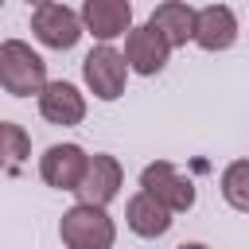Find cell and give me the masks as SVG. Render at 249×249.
<instances>
[{
    "label": "cell",
    "mask_w": 249,
    "mask_h": 249,
    "mask_svg": "<svg viewBox=\"0 0 249 249\" xmlns=\"http://www.w3.org/2000/svg\"><path fill=\"white\" fill-rule=\"evenodd\" d=\"M47 62L39 51H31V43L23 39H4L0 43V89L12 97H39V89L47 86Z\"/></svg>",
    "instance_id": "6da1fadb"
},
{
    "label": "cell",
    "mask_w": 249,
    "mask_h": 249,
    "mask_svg": "<svg viewBox=\"0 0 249 249\" xmlns=\"http://www.w3.org/2000/svg\"><path fill=\"white\" fill-rule=\"evenodd\" d=\"M58 237H62L66 249H113L117 226H113L109 210L74 202V206L62 214V222H58Z\"/></svg>",
    "instance_id": "7a4b0ae2"
},
{
    "label": "cell",
    "mask_w": 249,
    "mask_h": 249,
    "mask_svg": "<svg viewBox=\"0 0 249 249\" xmlns=\"http://www.w3.org/2000/svg\"><path fill=\"white\" fill-rule=\"evenodd\" d=\"M140 191L148 198H156L163 210H171V214H187L195 206V183L167 160H156V163H148L140 171Z\"/></svg>",
    "instance_id": "3957f363"
},
{
    "label": "cell",
    "mask_w": 249,
    "mask_h": 249,
    "mask_svg": "<svg viewBox=\"0 0 249 249\" xmlns=\"http://www.w3.org/2000/svg\"><path fill=\"white\" fill-rule=\"evenodd\" d=\"M31 31H35V39H39L43 47H51V51H70V47H78V39L86 35L78 12H74L70 4H58V0H43V4L31 8Z\"/></svg>",
    "instance_id": "277c9868"
},
{
    "label": "cell",
    "mask_w": 249,
    "mask_h": 249,
    "mask_svg": "<svg viewBox=\"0 0 249 249\" xmlns=\"http://www.w3.org/2000/svg\"><path fill=\"white\" fill-rule=\"evenodd\" d=\"M82 78L89 86V93L97 101H117L124 93V82H128V62L117 47H105L97 43L86 58H82Z\"/></svg>",
    "instance_id": "5b68a950"
},
{
    "label": "cell",
    "mask_w": 249,
    "mask_h": 249,
    "mask_svg": "<svg viewBox=\"0 0 249 249\" xmlns=\"http://www.w3.org/2000/svg\"><path fill=\"white\" fill-rule=\"evenodd\" d=\"M121 183H124V171H121V160L109 156V152H93L89 163H86V175L78 183V202L86 206H109L117 195H121Z\"/></svg>",
    "instance_id": "8992f818"
},
{
    "label": "cell",
    "mask_w": 249,
    "mask_h": 249,
    "mask_svg": "<svg viewBox=\"0 0 249 249\" xmlns=\"http://www.w3.org/2000/svg\"><path fill=\"white\" fill-rule=\"evenodd\" d=\"M78 19H82V31H89L97 43L113 47V39L132 31V4L128 0H86Z\"/></svg>",
    "instance_id": "52a82bcc"
},
{
    "label": "cell",
    "mask_w": 249,
    "mask_h": 249,
    "mask_svg": "<svg viewBox=\"0 0 249 249\" xmlns=\"http://www.w3.org/2000/svg\"><path fill=\"white\" fill-rule=\"evenodd\" d=\"M86 163H89V152L82 144H51L39 156V175L54 191H78V183L86 175Z\"/></svg>",
    "instance_id": "ba28073f"
},
{
    "label": "cell",
    "mask_w": 249,
    "mask_h": 249,
    "mask_svg": "<svg viewBox=\"0 0 249 249\" xmlns=\"http://www.w3.org/2000/svg\"><path fill=\"white\" fill-rule=\"evenodd\" d=\"M39 117L47 124H58V128H74L86 121V93L74 86V82H47L39 89Z\"/></svg>",
    "instance_id": "9c48e42d"
},
{
    "label": "cell",
    "mask_w": 249,
    "mask_h": 249,
    "mask_svg": "<svg viewBox=\"0 0 249 249\" xmlns=\"http://www.w3.org/2000/svg\"><path fill=\"white\" fill-rule=\"evenodd\" d=\"M167 54H171V47L163 43V35L156 31V27H148V23H132V31L124 35V62H128V70H136V74H144V78H152V74H160L163 66H167Z\"/></svg>",
    "instance_id": "30bf717a"
},
{
    "label": "cell",
    "mask_w": 249,
    "mask_h": 249,
    "mask_svg": "<svg viewBox=\"0 0 249 249\" xmlns=\"http://www.w3.org/2000/svg\"><path fill=\"white\" fill-rule=\"evenodd\" d=\"M237 39V16L230 4L195 8V43L202 51H230Z\"/></svg>",
    "instance_id": "8fae6325"
},
{
    "label": "cell",
    "mask_w": 249,
    "mask_h": 249,
    "mask_svg": "<svg viewBox=\"0 0 249 249\" xmlns=\"http://www.w3.org/2000/svg\"><path fill=\"white\" fill-rule=\"evenodd\" d=\"M148 27H156L171 51L175 47H187V43H195V8L183 4V0H163V4L152 8Z\"/></svg>",
    "instance_id": "7c38bea8"
},
{
    "label": "cell",
    "mask_w": 249,
    "mask_h": 249,
    "mask_svg": "<svg viewBox=\"0 0 249 249\" xmlns=\"http://www.w3.org/2000/svg\"><path fill=\"white\" fill-rule=\"evenodd\" d=\"M171 210H163L156 198H148L144 191H136L132 198H128V206H124V226L136 233V237H144V241H156V237H163L167 230H171Z\"/></svg>",
    "instance_id": "4fadbf2b"
},
{
    "label": "cell",
    "mask_w": 249,
    "mask_h": 249,
    "mask_svg": "<svg viewBox=\"0 0 249 249\" xmlns=\"http://www.w3.org/2000/svg\"><path fill=\"white\" fill-rule=\"evenodd\" d=\"M31 156V136L16 121H0V171L16 175Z\"/></svg>",
    "instance_id": "5bb4252c"
},
{
    "label": "cell",
    "mask_w": 249,
    "mask_h": 249,
    "mask_svg": "<svg viewBox=\"0 0 249 249\" xmlns=\"http://www.w3.org/2000/svg\"><path fill=\"white\" fill-rule=\"evenodd\" d=\"M222 198H226L233 210L249 214V160L226 163V171H222Z\"/></svg>",
    "instance_id": "9a60e30c"
},
{
    "label": "cell",
    "mask_w": 249,
    "mask_h": 249,
    "mask_svg": "<svg viewBox=\"0 0 249 249\" xmlns=\"http://www.w3.org/2000/svg\"><path fill=\"white\" fill-rule=\"evenodd\" d=\"M175 249H210V245H202V241H183V245H175Z\"/></svg>",
    "instance_id": "2e32d148"
}]
</instances>
